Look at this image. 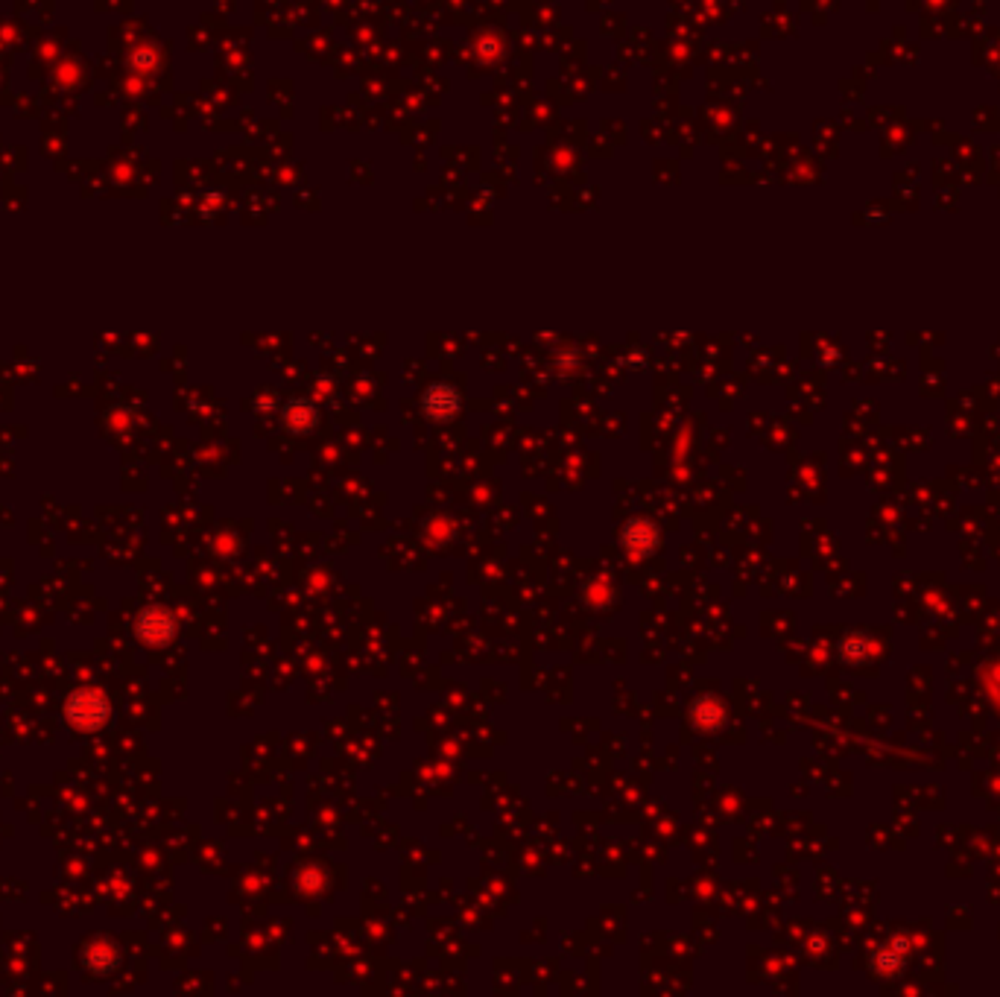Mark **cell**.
<instances>
[{
    "instance_id": "cell-1",
    "label": "cell",
    "mask_w": 1000,
    "mask_h": 997,
    "mask_svg": "<svg viewBox=\"0 0 1000 997\" xmlns=\"http://www.w3.org/2000/svg\"><path fill=\"white\" fill-rule=\"evenodd\" d=\"M68 720L82 729H97L109 717V702L100 691H77L68 702Z\"/></svg>"
},
{
    "instance_id": "cell-2",
    "label": "cell",
    "mask_w": 1000,
    "mask_h": 997,
    "mask_svg": "<svg viewBox=\"0 0 1000 997\" xmlns=\"http://www.w3.org/2000/svg\"><path fill=\"white\" fill-rule=\"evenodd\" d=\"M173 629H176V623H173L170 612H164V609H150L138 620V635L150 644H164L173 635Z\"/></svg>"
}]
</instances>
